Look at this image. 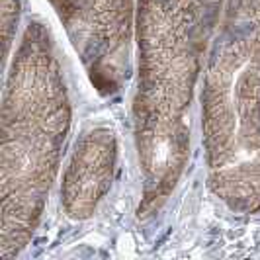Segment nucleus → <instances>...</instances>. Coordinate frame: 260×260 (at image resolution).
Returning <instances> with one entry per match:
<instances>
[{"label":"nucleus","mask_w":260,"mask_h":260,"mask_svg":"<svg viewBox=\"0 0 260 260\" xmlns=\"http://www.w3.org/2000/svg\"><path fill=\"white\" fill-rule=\"evenodd\" d=\"M227 0H135L133 139L139 217L167 206L190 158L192 106Z\"/></svg>","instance_id":"nucleus-1"},{"label":"nucleus","mask_w":260,"mask_h":260,"mask_svg":"<svg viewBox=\"0 0 260 260\" xmlns=\"http://www.w3.org/2000/svg\"><path fill=\"white\" fill-rule=\"evenodd\" d=\"M22 14V0H2V41H4V59H8L12 43L16 39L18 24Z\"/></svg>","instance_id":"nucleus-6"},{"label":"nucleus","mask_w":260,"mask_h":260,"mask_svg":"<svg viewBox=\"0 0 260 260\" xmlns=\"http://www.w3.org/2000/svg\"><path fill=\"white\" fill-rule=\"evenodd\" d=\"M202 143L213 196L260 215V0H227L202 77Z\"/></svg>","instance_id":"nucleus-3"},{"label":"nucleus","mask_w":260,"mask_h":260,"mask_svg":"<svg viewBox=\"0 0 260 260\" xmlns=\"http://www.w3.org/2000/svg\"><path fill=\"white\" fill-rule=\"evenodd\" d=\"M117 167V137L108 125L80 133L67 160L61 182V206L75 221L90 219L108 196Z\"/></svg>","instance_id":"nucleus-5"},{"label":"nucleus","mask_w":260,"mask_h":260,"mask_svg":"<svg viewBox=\"0 0 260 260\" xmlns=\"http://www.w3.org/2000/svg\"><path fill=\"white\" fill-rule=\"evenodd\" d=\"M73 102L51 27L27 18L2 94L0 258L29 245L59 174Z\"/></svg>","instance_id":"nucleus-2"},{"label":"nucleus","mask_w":260,"mask_h":260,"mask_svg":"<svg viewBox=\"0 0 260 260\" xmlns=\"http://www.w3.org/2000/svg\"><path fill=\"white\" fill-rule=\"evenodd\" d=\"M96 92L112 98L133 69L135 0H49Z\"/></svg>","instance_id":"nucleus-4"}]
</instances>
